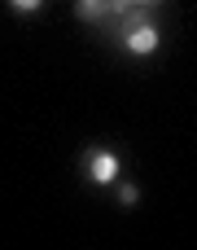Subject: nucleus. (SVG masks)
I'll use <instances>...</instances> for the list:
<instances>
[{
  "instance_id": "nucleus-1",
  "label": "nucleus",
  "mask_w": 197,
  "mask_h": 250,
  "mask_svg": "<svg viewBox=\"0 0 197 250\" xmlns=\"http://www.w3.org/2000/svg\"><path fill=\"white\" fill-rule=\"evenodd\" d=\"M158 44H162V40H158V31H154L149 22H132V26H127V35H123V48H127V53H136V57H149Z\"/></svg>"
},
{
  "instance_id": "nucleus-2",
  "label": "nucleus",
  "mask_w": 197,
  "mask_h": 250,
  "mask_svg": "<svg viewBox=\"0 0 197 250\" xmlns=\"http://www.w3.org/2000/svg\"><path fill=\"white\" fill-rule=\"evenodd\" d=\"M88 171H92L97 185H110V180L118 176V154H114V149H97L92 163H88Z\"/></svg>"
},
{
  "instance_id": "nucleus-3",
  "label": "nucleus",
  "mask_w": 197,
  "mask_h": 250,
  "mask_svg": "<svg viewBox=\"0 0 197 250\" xmlns=\"http://www.w3.org/2000/svg\"><path fill=\"white\" fill-rule=\"evenodd\" d=\"M75 13L88 18V22H101L105 18V0H75Z\"/></svg>"
},
{
  "instance_id": "nucleus-4",
  "label": "nucleus",
  "mask_w": 197,
  "mask_h": 250,
  "mask_svg": "<svg viewBox=\"0 0 197 250\" xmlns=\"http://www.w3.org/2000/svg\"><path fill=\"white\" fill-rule=\"evenodd\" d=\"M9 4H13V9H18V13H35V9H39V4H44V0H9Z\"/></svg>"
},
{
  "instance_id": "nucleus-5",
  "label": "nucleus",
  "mask_w": 197,
  "mask_h": 250,
  "mask_svg": "<svg viewBox=\"0 0 197 250\" xmlns=\"http://www.w3.org/2000/svg\"><path fill=\"white\" fill-rule=\"evenodd\" d=\"M118 198H123V202H136L140 193H136V185H123V189H118Z\"/></svg>"
},
{
  "instance_id": "nucleus-6",
  "label": "nucleus",
  "mask_w": 197,
  "mask_h": 250,
  "mask_svg": "<svg viewBox=\"0 0 197 250\" xmlns=\"http://www.w3.org/2000/svg\"><path fill=\"white\" fill-rule=\"evenodd\" d=\"M127 4H145V0H127Z\"/></svg>"
}]
</instances>
